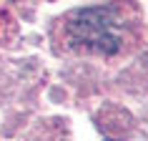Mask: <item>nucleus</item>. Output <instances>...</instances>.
I'll return each instance as SVG.
<instances>
[{
  "mask_svg": "<svg viewBox=\"0 0 148 141\" xmlns=\"http://www.w3.org/2000/svg\"><path fill=\"white\" fill-rule=\"evenodd\" d=\"M55 48L75 58L113 61L123 58L140 43V13L131 0L70 10L53 28Z\"/></svg>",
  "mask_w": 148,
  "mask_h": 141,
  "instance_id": "nucleus-1",
  "label": "nucleus"
}]
</instances>
